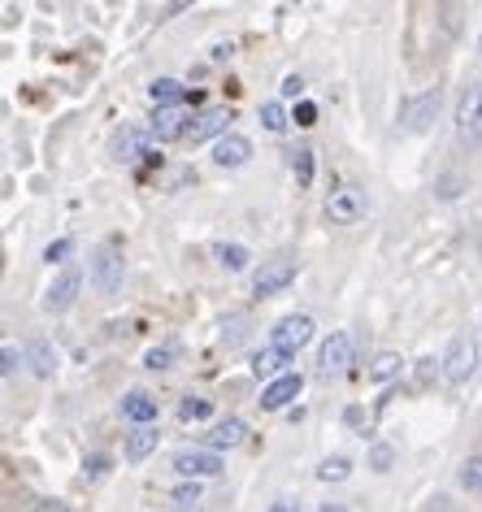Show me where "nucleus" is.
<instances>
[{"label":"nucleus","instance_id":"obj_40","mask_svg":"<svg viewBox=\"0 0 482 512\" xmlns=\"http://www.w3.org/2000/svg\"><path fill=\"white\" fill-rule=\"evenodd\" d=\"M179 512H200V508H179Z\"/></svg>","mask_w":482,"mask_h":512},{"label":"nucleus","instance_id":"obj_11","mask_svg":"<svg viewBox=\"0 0 482 512\" xmlns=\"http://www.w3.org/2000/svg\"><path fill=\"white\" fill-rule=\"evenodd\" d=\"M291 278H296V265H291L287 256H278V261L257 270V296H278L283 287H291Z\"/></svg>","mask_w":482,"mask_h":512},{"label":"nucleus","instance_id":"obj_12","mask_svg":"<svg viewBox=\"0 0 482 512\" xmlns=\"http://www.w3.org/2000/svg\"><path fill=\"white\" fill-rule=\"evenodd\" d=\"M300 387H304V378H300V374H283V378L265 382V391H261V408H270V413H278V408H287L291 400H296Z\"/></svg>","mask_w":482,"mask_h":512},{"label":"nucleus","instance_id":"obj_10","mask_svg":"<svg viewBox=\"0 0 482 512\" xmlns=\"http://www.w3.org/2000/svg\"><path fill=\"white\" fill-rule=\"evenodd\" d=\"M231 118L235 113L231 109H222V105H213V109H200L196 118H192V131H187V144H209V139H226L231 131Z\"/></svg>","mask_w":482,"mask_h":512},{"label":"nucleus","instance_id":"obj_30","mask_svg":"<svg viewBox=\"0 0 482 512\" xmlns=\"http://www.w3.org/2000/svg\"><path fill=\"white\" fill-rule=\"evenodd\" d=\"M200 504V486L196 482H183L179 491H174V508H196Z\"/></svg>","mask_w":482,"mask_h":512},{"label":"nucleus","instance_id":"obj_17","mask_svg":"<svg viewBox=\"0 0 482 512\" xmlns=\"http://www.w3.org/2000/svg\"><path fill=\"white\" fill-rule=\"evenodd\" d=\"M244 443V421L239 417H226L209 430V452H231V447Z\"/></svg>","mask_w":482,"mask_h":512},{"label":"nucleus","instance_id":"obj_35","mask_svg":"<svg viewBox=\"0 0 482 512\" xmlns=\"http://www.w3.org/2000/svg\"><path fill=\"white\" fill-rule=\"evenodd\" d=\"M370 460H374V469H378V473H387V469H391V447H374V456H370Z\"/></svg>","mask_w":482,"mask_h":512},{"label":"nucleus","instance_id":"obj_26","mask_svg":"<svg viewBox=\"0 0 482 512\" xmlns=\"http://www.w3.org/2000/svg\"><path fill=\"white\" fill-rule=\"evenodd\" d=\"M209 417H213V404L200 400V395H187L179 404V421H209Z\"/></svg>","mask_w":482,"mask_h":512},{"label":"nucleus","instance_id":"obj_7","mask_svg":"<svg viewBox=\"0 0 482 512\" xmlns=\"http://www.w3.org/2000/svg\"><path fill=\"white\" fill-rule=\"evenodd\" d=\"M326 217H331V222H339V226L361 222V217H365V191H361V187H352V183L335 187V191H331V200H326Z\"/></svg>","mask_w":482,"mask_h":512},{"label":"nucleus","instance_id":"obj_32","mask_svg":"<svg viewBox=\"0 0 482 512\" xmlns=\"http://www.w3.org/2000/svg\"><path fill=\"white\" fill-rule=\"evenodd\" d=\"M144 365H148V369H170V365H174V348H152V352L144 356Z\"/></svg>","mask_w":482,"mask_h":512},{"label":"nucleus","instance_id":"obj_13","mask_svg":"<svg viewBox=\"0 0 482 512\" xmlns=\"http://www.w3.org/2000/svg\"><path fill=\"white\" fill-rule=\"evenodd\" d=\"M213 161L222 165V170H239V165H248L252 161V139L244 135H226L213 144Z\"/></svg>","mask_w":482,"mask_h":512},{"label":"nucleus","instance_id":"obj_20","mask_svg":"<svg viewBox=\"0 0 482 512\" xmlns=\"http://www.w3.org/2000/svg\"><path fill=\"white\" fill-rule=\"evenodd\" d=\"M291 361V356L287 352H278V348H261L257 356H252V374H257V378H283V365Z\"/></svg>","mask_w":482,"mask_h":512},{"label":"nucleus","instance_id":"obj_27","mask_svg":"<svg viewBox=\"0 0 482 512\" xmlns=\"http://www.w3.org/2000/svg\"><path fill=\"white\" fill-rule=\"evenodd\" d=\"M456 482L465 486V491H482V456H469L461 469H456Z\"/></svg>","mask_w":482,"mask_h":512},{"label":"nucleus","instance_id":"obj_15","mask_svg":"<svg viewBox=\"0 0 482 512\" xmlns=\"http://www.w3.org/2000/svg\"><path fill=\"white\" fill-rule=\"evenodd\" d=\"M148 144H152V131H144V126H126V131L118 135V144H113V157L131 165L139 157H148Z\"/></svg>","mask_w":482,"mask_h":512},{"label":"nucleus","instance_id":"obj_2","mask_svg":"<svg viewBox=\"0 0 482 512\" xmlns=\"http://www.w3.org/2000/svg\"><path fill=\"white\" fill-rule=\"evenodd\" d=\"M92 287L100 296H113L122 287V243L118 239H105L92 256Z\"/></svg>","mask_w":482,"mask_h":512},{"label":"nucleus","instance_id":"obj_28","mask_svg":"<svg viewBox=\"0 0 482 512\" xmlns=\"http://www.w3.org/2000/svg\"><path fill=\"white\" fill-rule=\"evenodd\" d=\"M291 170H296L300 187H309L313 183V148H296V152H291Z\"/></svg>","mask_w":482,"mask_h":512},{"label":"nucleus","instance_id":"obj_6","mask_svg":"<svg viewBox=\"0 0 482 512\" xmlns=\"http://www.w3.org/2000/svg\"><path fill=\"white\" fill-rule=\"evenodd\" d=\"M456 139L461 144H478L482 139V83H469L456 105Z\"/></svg>","mask_w":482,"mask_h":512},{"label":"nucleus","instance_id":"obj_22","mask_svg":"<svg viewBox=\"0 0 482 512\" xmlns=\"http://www.w3.org/2000/svg\"><path fill=\"white\" fill-rule=\"evenodd\" d=\"M27 361H31V369H35L40 378H53V369H57V352L48 348L44 339H35V343H31V352H27Z\"/></svg>","mask_w":482,"mask_h":512},{"label":"nucleus","instance_id":"obj_4","mask_svg":"<svg viewBox=\"0 0 482 512\" xmlns=\"http://www.w3.org/2000/svg\"><path fill=\"white\" fill-rule=\"evenodd\" d=\"M226 465L218 452H209V447H183V452H174V473H179L183 482H205V478H218Z\"/></svg>","mask_w":482,"mask_h":512},{"label":"nucleus","instance_id":"obj_23","mask_svg":"<svg viewBox=\"0 0 482 512\" xmlns=\"http://www.w3.org/2000/svg\"><path fill=\"white\" fill-rule=\"evenodd\" d=\"M400 369H404L400 352H378L374 361H370V378L374 382H391V378H400Z\"/></svg>","mask_w":482,"mask_h":512},{"label":"nucleus","instance_id":"obj_19","mask_svg":"<svg viewBox=\"0 0 482 512\" xmlns=\"http://www.w3.org/2000/svg\"><path fill=\"white\" fill-rule=\"evenodd\" d=\"M148 100H152L157 109H179L183 100H187V87H183L179 79H157V83L148 87Z\"/></svg>","mask_w":482,"mask_h":512},{"label":"nucleus","instance_id":"obj_36","mask_svg":"<svg viewBox=\"0 0 482 512\" xmlns=\"http://www.w3.org/2000/svg\"><path fill=\"white\" fill-rule=\"evenodd\" d=\"M105 465H109L105 456H92V460L83 465V473H87V478H100V473H105Z\"/></svg>","mask_w":482,"mask_h":512},{"label":"nucleus","instance_id":"obj_14","mask_svg":"<svg viewBox=\"0 0 482 512\" xmlns=\"http://www.w3.org/2000/svg\"><path fill=\"white\" fill-rule=\"evenodd\" d=\"M192 131V118H187V109H157V118H152V139H187Z\"/></svg>","mask_w":482,"mask_h":512},{"label":"nucleus","instance_id":"obj_25","mask_svg":"<svg viewBox=\"0 0 482 512\" xmlns=\"http://www.w3.org/2000/svg\"><path fill=\"white\" fill-rule=\"evenodd\" d=\"M261 126L270 135H283L287 131V109L278 105V100H265V105H261Z\"/></svg>","mask_w":482,"mask_h":512},{"label":"nucleus","instance_id":"obj_33","mask_svg":"<svg viewBox=\"0 0 482 512\" xmlns=\"http://www.w3.org/2000/svg\"><path fill=\"white\" fill-rule=\"evenodd\" d=\"M317 122V105H313V100H300V105H296V126H313Z\"/></svg>","mask_w":482,"mask_h":512},{"label":"nucleus","instance_id":"obj_38","mask_svg":"<svg viewBox=\"0 0 482 512\" xmlns=\"http://www.w3.org/2000/svg\"><path fill=\"white\" fill-rule=\"evenodd\" d=\"M35 512H74L66 504H57V499H44V504H35Z\"/></svg>","mask_w":482,"mask_h":512},{"label":"nucleus","instance_id":"obj_39","mask_svg":"<svg viewBox=\"0 0 482 512\" xmlns=\"http://www.w3.org/2000/svg\"><path fill=\"white\" fill-rule=\"evenodd\" d=\"M322 512H344V508H339V504H326V508H322Z\"/></svg>","mask_w":482,"mask_h":512},{"label":"nucleus","instance_id":"obj_1","mask_svg":"<svg viewBox=\"0 0 482 512\" xmlns=\"http://www.w3.org/2000/svg\"><path fill=\"white\" fill-rule=\"evenodd\" d=\"M443 378L452 382V387H461V382L474 378V369H478V343L469 330H461V335H452L448 339V352H443Z\"/></svg>","mask_w":482,"mask_h":512},{"label":"nucleus","instance_id":"obj_18","mask_svg":"<svg viewBox=\"0 0 482 512\" xmlns=\"http://www.w3.org/2000/svg\"><path fill=\"white\" fill-rule=\"evenodd\" d=\"M122 417L135 421V426H152V421H157V400H152V395H144V391H131V395L122 400Z\"/></svg>","mask_w":482,"mask_h":512},{"label":"nucleus","instance_id":"obj_3","mask_svg":"<svg viewBox=\"0 0 482 512\" xmlns=\"http://www.w3.org/2000/svg\"><path fill=\"white\" fill-rule=\"evenodd\" d=\"M309 343H313V317L309 313H287L283 322H274V330H270V348L287 352V356H296L300 348H309Z\"/></svg>","mask_w":482,"mask_h":512},{"label":"nucleus","instance_id":"obj_37","mask_svg":"<svg viewBox=\"0 0 482 512\" xmlns=\"http://www.w3.org/2000/svg\"><path fill=\"white\" fill-rule=\"evenodd\" d=\"M270 512H300V504H296V499H287V495H278L270 504Z\"/></svg>","mask_w":482,"mask_h":512},{"label":"nucleus","instance_id":"obj_9","mask_svg":"<svg viewBox=\"0 0 482 512\" xmlns=\"http://www.w3.org/2000/svg\"><path fill=\"white\" fill-rule=\"evenodd\" d=\"M79 291H83V274L74 270V265H66V270H61L44 291V313H66L70 304L79 300Z\"/></svg>","mask_w":482,"mask_h":512},{"label":"nucleus","instance_id":"obj_16","mask_svg":"<svg viewBox=\"0 0 482 512\" xmlns=\"http://www.w3.org/2000/svg\"><path fill=\"white\" fill-rule=\"evenodd\" d=\"M157 443H161L157 426H135L131 434H126V460L139 465V460H148L152 452H157Z\"/></svg>","mask_w":482,"mask_h":512},{"label":"nucleus","instance_id":"obj_8","mask_svg":"<svg viewBox=\"0 0 482 512\" xmlns=\"http://www.w3.org/2000/svg\"><path fill=\"white\" fill-rule=\"evenodd\" d=\"M439 105H443L439 87H430V92H422V96H409L400 105V122L409 126V131H430V122L439 118Z\"/></svg>","mask_w":482,"mask_h":512},{"label":"nucleus","instance_id":"obj_21","mask_svg":"<svg viewBox=\"0 0 482 512\" xmlns=\"http://www.w3.org/2000/svg\"><path fill=\"white\" fill-rule=\"evenodd\" d=\"M213 261L222 265V270H231V274H239V270H248V248L244 243H213Z\"/></svg>","mask_w":482,"mask_h":512},{"label":"nucleus","instance_id":"obj_31","mask_svg":"<svg viewBox=\"0 0 482 512\" xmlns=\"http://www.w3.org/2000/svg\"><path fill=\"white\" fill-rule=\"evenodd\" d=\"M0 361H5V365H0V374L14 378V374H18V365H22V352L14 348V343H5V348H0Z\"/></svg>","mask_w":482,"mask_h":512},{"label":"nucleus","instance_id":"obj_34","mask_svg":"<svg viewBox=\"0 0 482 512\" xmlns=\"http://www.w3.org/2000/svg\"><path fill=\"white\" fill-rule=\"evenodd\" d=\"M283 96L287 100H300L304 96V79H300V74H287V79H283Z\"/></svg>","mask_w":482,"mask_h":512},{"label":"nucleus","instance_id":"obj_5","mask_svg":"<svg viewBox=\"0 0 482 512\" xmlns=\"http://www.w3.org/2000/svg\"><path fill=\"white\" fill-rule=\"evenodd\" d=\"M352 356H357V343H352L348 330H331V339H326V343H322V352H317V374H322V378L348 374Z\"/></svg>","mask_w":482,"mask_h":512},{"label":"nucleus","instance_id":"obj_24","mask_svg":"<svg viewBox=\"0 0 482 512\" xmlns=\"http://www.w3.org/2000/svg\"><path fill=\"white\" fill-rule=\"evenodd\" d=\"M317 478L322 482H348L352 478V460L348 456H326L322 465H317Z\"/></svg>","mask_w":482,"mask_h":512},{"label":"nucleus","instance_id":"obj_29","mask_svg":"<svg viewBox=\"0 0 482 512\" xmlns=\"http://www.w3.org/2000/svg\"><path fill=\"white\" fill-rule=\"evenodd\" d=\"M70 256H74V239H57V243H48V248H44V261L61 265V270L70 265Z\"/></svg>","mask_w":482,"mask_h":512}]
</instances>
